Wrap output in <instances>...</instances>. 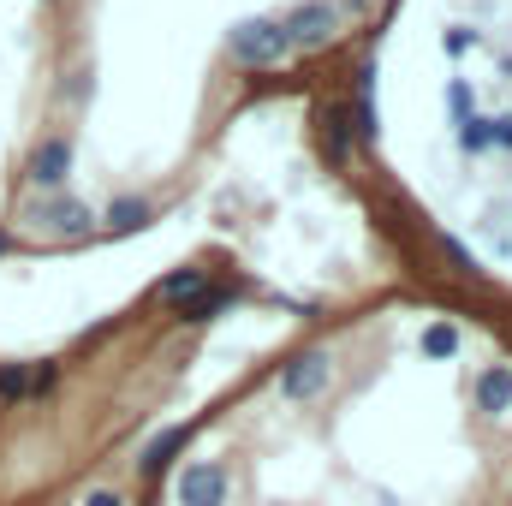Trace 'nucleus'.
<instances>
[{"mask_svg":"<svg viewBox=\"0 0 512 506\" xmlns=\"http://www.w3.org/2000/svg\"><path fill=\"white\" fill-rule=\"evenodd\" d=\"M286 48H292V42H286V30H280L274 18H251V24L233 30V54H239L245 66H274Z\"/></svg>","mask_w":512,"mask_h":506,"instance_id":"obj_1","label":"nucleus"},{"mask_svg":"<svg viewBox=\"0 0 512 506\" xmlns=\"http://www.w3.org/2000/svg\"><path fill=\"white\" fill-rule=\"evenodd\" d=\"M334 24H340V12H334L328 0H304V6H292V18H286L280 30H286V42L316 48V42H328V36H334Z\"/></svg>","mask_w":512,"mask_h":506,"instance_id":"obj_2","label":"nucleus"},{"mask_svg":"<svg viewBox=\"0 0 512 506\" xmlns=\"http://www.w3.org/2000/svg\"><path fill=\"white\" fill-rule=\"evenodd\" d=\"M477 114V84L471 78H447V126H465Z\"/></svg>","mask_w":512,"mask_h":506,"instance_id":"obj_3","label":"nucleus"},{"mask_svg":"<svg viewBox=\"0 0 512 506\" xmlns=\"http://www.w3.org/2000/svg\"><path fill=\"white\" fill-rule=\"evenodd\" d=\"M66 161H72V149H66V143H42V155H36L30 179H36V185H60V179H66Z\"/></svg>","mask_w":512,"mask_h":506,"instance_id":"obj_4","label":"nucleus"},{"mask_svg":"<svg viewBox=\"0 0 512 506\" xmlns=\"http://www.w3.org/2000/svg\"><path fill=\"white\" fill-rule=\"evenodd\" d=\"M441 48L459 60V54H471L477 48V30H465V24H453V30H441Z\"/></svg>","mask_w":512,"mask_h":506,"instance_id":"obj_5","label":"nucleus"}]
</instances>
